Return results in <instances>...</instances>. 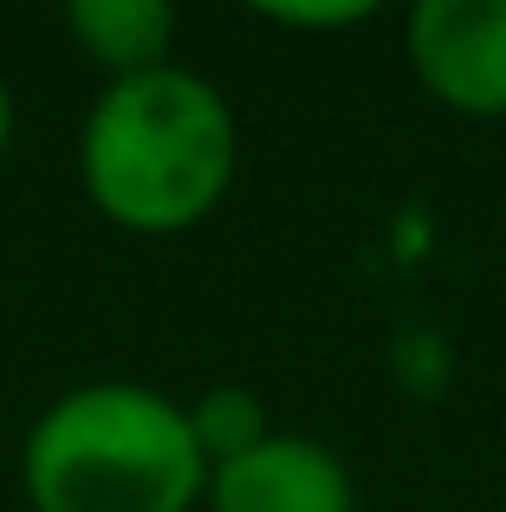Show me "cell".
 <instances>
[{
	"label": "cell",
	"instance_id": "obj_1",
	"mask_svg": "<svg viewBox=\"0 0 506 512\" xmlns=\"http://www.w3.org/2000/svg\"><path fill=\"white\" fill-rule=\"evenodd\" d=\"M241 175V117L195 65L111 78L78 124V188L111 227L169 240L202 227Z\"/></svg>",
	"mask_w": 506,
	"mask_h": 512
},
{
	"label": "cell",
	"instance_id": "obj_2",
	"mask_svg": "<svg viewBox=\"0 0 506 512\" xmlns=\"http://www.w3.org/2000/svg\"><path fill=\"white\" fill-rule=\"evenodd\" d=\"M202 493L189 402L137 376L59 389L20 435L26 512H195Z\"/></svg>",
	"mask_w": 506,
	"mask_h": 512
},
{
	"label": "cell",
	"instance_id": "obj_3",
	"mask_svg": "<svg viewBox=\"0 0 506 512\" xmlns=\"http://www.w3.org/2000/svg\"><path fill=\"white\" fill-rule=\"evenodd\" d=\"M416 85L468 124H506V0H422L403 20Z\"/></svg>",
	"mask_w": 506,
	"mask_h": 512
},
{
	"label": "cell",
	"instance_id": "obj_4",
	"mask_svg": "<svg viewBox=\"0 0 506 512\" xmlns=\"http://www.w3.org/2000/svg\"><path fill=\"white\" fill-rule=\"evenodd\" d=\"M208 512H357V474L331 441L273 428L260 448L208 467Z\"/></svg>",
	"mask_w": 506,
	"mask_h": 512
},
{
	"label": "cell",
	"instance_id": "obj_5",
	"mask_svg": "<svg viewBox=\"0 0 506 512\" xmlns=\"http://www.w3.org/2000/svg\"><path fill=\"white\" fill-rule=\"evenodd\" d=\"M176 7L169 0H72L65 33L91 65L111 78H137L176 59Z\"/></svg>",
	"mask_w": 506,
	"mask_h": 512
},
{
	"label": "cell",
	"instance_id": "obj_6",
	"mask_svg": "<svg viewBox=\"0 0 506 512\" xmlns=\"http://www.w3.org/2000/svg\"><path fill=\"white\" fill-rule=\"evenodd\" d=\"M189 428H195V448H202L208 467L234 461V454L260 448V441L273 435L260 389H247V383H208L202 396L189 402Z\"/></svg>",
	"mask_w": 506,
	"mask_h": 512
},
{
	"label": "cell",
	"instance_id": "obj_7",
	"mask_svg": "<svg viewBox=\"0 0 506 512\" xmlns=\"http://www.w3.org/2000/svg\"><path fill=\"white\" fill-rule=\"evenodd\" d=\"M266 26H286V33H344V26L377 20L370 0H338V7H260Z\"/></svg>",
	"mask_w": 506,
	"mask_h": 512
},
{
	"label": "cell",
	"instance_id": "obj_8",
	"mask_svg": "<svg viewBox=\"0 0 506 512\" xmlns=\"http://www.w3.org/2000/svg\"><path fill=\"white\" fill-rule=\"evenodd\" d=\"M13 130H20V104H13V85H7V72H0V163H7V150H13Z\"/></svg>",
	"mask_w": 506,
	"mask_h": 512
}]
</instances>
